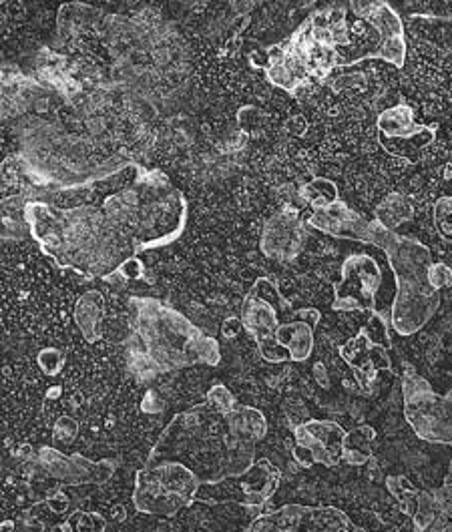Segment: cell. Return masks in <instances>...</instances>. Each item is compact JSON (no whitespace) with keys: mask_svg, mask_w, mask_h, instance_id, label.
I'll use <instances>...</instances> for the list:
<instances>
[{"mask_svg":"<svg viewBox=\"0 0 452 532\" xmlns=\"http://www.w3.org/2000/svg\"><path fill=\"white\" fill-rule=\"evenodd\" d=\"M113 518H115V520H119V522H123V520L127 518V512H125V508H123V506H115V508H113Z\"/></svg>","mask_w":452,"mask_h":532,"instance_id":"36","label":"cell"},{"mask_svg":"<svg viewBox=\"0 0 452 532\" xmlns=\"http://www.w3.org/2000/svg\"><path fill=\"white\" fill-rule=\"evenodd\" d=\"M294 314L296 310L292 304L268 278H262L254 284L242 306L244 330L256 338L258 348L274 342L280 326L294 320Z\"/></svg>","mask_w":452,"mask_h":532,"instance_id":"9","label":"cell"},{"mask_svg":"<svg viewBox=\"0 0 452 532\" xmlns=\"http://www.w3.org/2000/svg\"><path fill=\"white\" fill-rule=\"evenodd\" d=\"M346 430L332 420H306L294 428L292 456L302 468L322 464L334 468L344 456Z\"/></svg>","mask_w":452,"mask_h":532,"instance_id":"10","label":"cell"},{"mask_svg":"<svg viewBox=\"0 0 452 532\" xmlns=\"http://www.w3.org/2000/svg\"><path fill=\"white\" fill-rule=\"evenodd\" d=\"M280 482L282 472L268 458H260L242 478H238V502L250 510H258L274 498L280 488Z\"/></svg>","mask_w":452,"mask_h":532,"instance_id":"14","label":"cell"},{"mask_svg":"<svg viewBox=\"0 0 452 532\" xmlns=\"http://www.w3.org/2000/svg\"><path fill=\"white\" fill-rule=\"evenodd\" d=\"M117 274L125 280V282H137V280H143L145 278V265L139 257L131 255L129 259H125L121 265Z\"/></svg>","mask_w":452,"mask_h":532,"instance_id":"29","label":"cell"},{"mask_svg":"<svg viewBox=\"0 0 452 532\" xmlns=\"http://www.w3.org/2000/svg\"><path fill=\"white\" fill-rule=\"evenodd\" d=\"M59 394H61V388H55V390H51V392H49V396H51V398H57Z\"/></svg>","mask_w":452,"mask_h":532,"instance_id":"40","label":"cell"},{"mask_svg":"<svg viewBox=\"0 0 452 532\" xmlns=\"http://www.w3.org/2000/svg\"><path fill=\"white\" fill-rule=\"evenodd\" d=\"M434 223L440 237L452 245V195L440 197L434 203Z\"/></svg>","mask_w":452,"mask_h":532,"instance_id":"25","label":"cell"},{"mask_svg":"<svg viewBox=\"0 0 452 532\" xmlns=\"http://www.w3.org/2000/svg\"><path fill=\"white\" fill-rule=\"evenodd\" d=\"M205 402L211 408H215L217 412H221V414H230L232 410H236L240 406L236 396L230 392V388L225 386V384H221V382H217V384H213L209 388V392L205 396Z\"/></svg>","mask_w":452,"mask_h":532,"instance_id":"24","label":"cell"},{"mask_svg":"<svg viewBox=\"0 0 452 532\" xmlns=\"http://www.w3.org/2000/svg\"><path fill=\"white\" fill-rule=\"evenodd\" d=\"M141 410L145 414H161L165 410V400L155 390H149L141 400Z\"/></svg>","mask_w":452,"mask_h":532,"instance_id":"30","label":"cell"},{"mask_svg":"<svg viewBox=\"0 0 452 532\" xmlns=\"http://www.w3.org/2000/svg\"><path fill=\"white\" fill-rule=\"evenodd\" d=\"M300 197L304 203H308L314 209H324L334 205L336 201H340V193L334 181L326 179V177H316L310 183H306L304 187H300Z\"/></svg>","mask_w":452,"mask_h":532,"instance_id":"21","label":"cell"},{"mask_svg":"<svg viewBox=\"0 0 452 532\" xmlns=\"http://www.w3.org/2000/svg\"><path fill=\"white\" fill-rule=\"evenodd\" d=\"M314 326L296 318L280 326L276 332V342L290 354V362L302 364L308 362L314 352Z\"/></svg>","mask_w":452,"mask_h":532,"instance_id":"16","label":"cell"},{"mask_svg":"<svg viewBox=\"0 0 452 532\" xmlns=\"http://www.w3.org/2000/svg\"><path fill=\"white\" fill-rule=\"evenodd\" d=\"M380 145L394 157L418 161L422 151L434 143L436 127L414 121V111L406 103L384 109L376 119Z\"/></svg>","mask_w":452,"mask_h":532,"instance_id":"8","label":"cell"},{"mask_svg":"<svg viewBox=\"0 0 452 532\" xmlns=\"http://www.w3.org/2000/svg\"><path fill=\"white\" fill-rule=\"evenodd\" d=\"M199 478L181 462L145 464L135 474L133 506L147 516H175L199 496Z\"/></svg>","mask_w":452,"mask_h":532,"instance_id":"5","label":"cell"},{"mask_svg":"<svg viewBox=\"0 0 452 532\" xmlns=\"http://www.w3.org/2000/svg\"><path fill=\"white\" fill-rule=\"evenodd\" d=\"M416 532H452V486L420 490L418 510L412 518Z\"/></svg>","mask_w":452,"mask_h":532,"instance_id":"15","label":"cell"},{"mask_svg":"<svg viewBox=\"0 0 452 532\" xmlns=\"http://www.w3.org/2000/svg\"><path fill=\"white\" fill-rule=\"evenodd\" d=\"M53 436L61 444H73L75 438L79 436V424L71 416H59L55 426H53Z\"/></svg>","mask_w":452,"mask_h":532,"instance_id":"27","label":"cell"},{"mask_svg":"<svg viewBox=\"0 0 452 532\" xmlns=\"http://www.w3.org/2000/svg\"><path fill=\"white\" fill-rule=\"evenodd\" d=\"M376 432L372 426H358L354 430H350L344 438V456L342 462L348 466H364L372 460Z\"/></svg>","mask_w":452,"mask_h":532,"instance_id":"19","label":"cell"},{"mask_svg":"<svg viewBox=\"0 0 452 532\" xmlns=\"http://www.w3.org/2000/svg\"><path fill=\"white\" fill-rule=\"evenodd\" d=\"M39 466L53 478L69 486H83V484H105L113 478L117 470L115 460H89L83 454H63L57 448L43 446L37 450Z\"/></svg>","mask_w":452,"mask_h":532,"instance_id":"11","label":"cell"},{"mask_svg":"<svg viewBox=\"0 0 452 532\" xmlns=\"http://www.w3.org/2000/svg\"><path fill=\"white\" fill-rule=\"evenodd\" d=\"M414 215L412 203L400 195V193H390L382 203L374 207V221H378L382 227L396 231L402 223L410 221Z\"/></svg>","mask_w":452,"mask_h":532,"instance_id":"20","label":"cell"},{"mask_svg":"<svg viewBox=\"0 0 452 532\" xmlns=\"http://www.w3.org/2000/svg\"><path fill=\"white\" fill-rule=\"evenodd\" d=\"M13 528H15V522L13 520H5L3 522V532H13Z\"/></svg>","mask_w":452,"mask_h":532,"instance_id":"38","label":"cell"},{"mask_svg":"<svg viewBox=\"0 0 452 532\" xmlns=\"http://www.w3.org/2000/svg\"><path fill=\"white\" fill-rule=\"evenodd\" d=\"M131 304L137 310V338L129 348V362L141 382L193 364H219L217 340L185 316L159 300L133 298Z\"/></svg>","mask_w":452,"mask_h":532,"instance_id":"2","label":"cell"},{"mask_svg":"<svg viewBox=\"0 0 452 532\" xmlns=\"http://www.w3.org/2000/svg\"><path fill=\"white\" fill-rule=\"evenodd\" d=\"M428 282L436 292L450 288L452 286V270L448 268L446 263H432L430 270H428Z\"/></svg>","mask_w":452,"mask_h":532,"instance_id":"28","label":"cell"},{"mask_svg":"<svg viewBox=\"0 0 452 532\" xmlns=\"http://www.w3.org/2000/svg\"><path fill=\"white\" fill-rule=\"evenodd\" d=\"M396 532H416V528H414V524H412V520H410V522H406V524H400V526L396 528Z\"/></svg>","mask_w":452,"mask_h":532,"instance_id":"37","label":"cell"},{"mask_svg":"<svg viewBox=\"0 0 452 532\" xmlns=\"http://www.w3.org/2000/svg\"><path fill=\"white\" fill-rule=\"evenodd\" d=\"M364 21H368L380 35L378 59L402 69L406 63V29L398 13L388 3H374L372 13Z\"/></svg>","mask_w":452,"mask_h":532,"instance_id":"13","label":"cell"},{"mask_svg":"<svg viewBox=\"0 0 452 532\" xmlns=\"http://www.w3.org/2000/svg\"><path fill=\"white\" fill-rule=\"evenodd\" d=\"M67 362V352L59 348H43L37 354V366L45 376H59L61 370L65 368Z\"/></svg>","mask_w":452,"mask_h":532,"instance_id":"26","label":"cell"},{"mask_svg":"<svg viewBox=\"0 0 452 532\" xmlns=\"http://www.w3.org/2000/svg\"><path fill=\"white\" fill-rule=\"evenodd\" d=\"M412 23H418L422 43L434 49L440 57L452 53V19L446 17H428V15H410Z\"/></svg>","mask_w":452,"mask_h":532,"instance_id":"18","label":"cell"},{"mask_svg":"<svg viewBox=\"0 0 452 532\" xmlns=\"http://www.w3.org/2000/svg\"><path fill=\"white\" fill-rule=\"evenodd\" d=\"M404 416L414 434L432 444L452 446V388L436 394L412 368L404 374Z\"/></svg>","mask_w":452,"mask_h":532,"instance_id":"6","label":"cell"},{"mask_svg":"<svg viewBox=\"0 0 452 532\" xmlns=\"http://www.w3.org/2000/svg\"><path fill=\"white\" fill-rule=\"evenodd\" d=\"M47 506L55 512V514H63V512H67L69 510V506H71V500H69V496L67 494H63V492H57L55 496H49L47 498Z\"/></svg>","mask_w":452,"mask_h":532,"instance_id":"31","label":"cell"},{"mask_svg":"<svg viewBox=\"0 0 452 532\" xmlns=\"http://www.w3.org/2000/svg\"><path fill=\"white\" fill-rule=\"evenodd\" d=\"M63 532H103L105 528V518L95 512H85V510H75L73 514L67 516L63 524H59Z\"/></svg>","mask_w":452,"mask_h":532,"instance_id":"23","label":"cell"},{"mask_svg":"<svg viewBox=\"0 0 452 532\" xmlns=\"http://www.w3.org/2000/svg\"><path fill=\"white\" fill-rule=\"evenodd\" d=\"M244 532H364L336 506L284 504L258 514Z\"/></svg>","mask_w":452,"mask_h":532,"instance_id":"7","label":"cell"},{"mask_svg":"<svg viewBox=\"0 0 452 532\" xmlns=\"http://www.w3.org/2000/svg\"><path fill=\"white\" fill-rule=\"evenodd\" d=\"M288 129H290L294 135L302 137V135L306 133V129H308V123H306V119H304L302 115H298V117H294V119L288 123Z\"/></svg>","mask_w":452,"mask_h":532,"instance_id":"34","label":"cell"},{"mask_svg":"<svg viewBox=\"0 0 452 532\" xmlns=\"http://www.w3.org/2000/svg\"><path fill=\"white\" fill-rule=\"evenodd\" d=\"M105 314V298L97 290L85 292L75 306V324L83 332L85 340L95 344L101 338V324Z\"/></svg>","mask_w":452,"mask_h":532,"instance_id":"17","label":"cell"},{"mask_svg":"<svg viewBox=\"0 0 452 532\" xmlns=\"http://www.w3.org/2000/svg\"><path fill=\"white\" fill-rule=\"evenodd\" d=\"M386 488L394 496V500L398 502L400 512L406 514L412 520L416 510H418L420 490L406 476H388L386 478Z\"/></svg>","mask_w":452,"mask_h":532,"instance_id":"22","label":"cell"},{"mask_svg":"<svg viewBox=\"0 0 452 532\" xmlns=\"http://www.w3.org/2000/svg\"><path fill=\"white\" fill-rule=\"evenodd\" d=\"M382 249L376 247V253L360 251L352 253L342 263V280L334 286V310L336 312H372L384 314L382 302L392 310L396 298V286L390 263H380Z\"/></svg>","mask_w":452,"mask_h":532,"instance_id":"4","label":"cell"},{"mask_svg":"<svg viewBox=\"0 0 452 532\" xmlns=\"http://www.w3.org/2000/svg\"><path fill=\"white\" fill-rule=\"evenodd\" d=\"M370 245L386 253L396 282V298L390 310L392 330L400 336H410L418 332L440 306V292L428 282V270L434 263L430 249L420 239L398 235L378 221H374Z\"/></svg>","mask_w":452,"mask_h":532,"instance_id":"3","label":"cell"},{"mask_svg":"<svg viewBox=\"0 0 452 532\" xmlns=\"http://www.w3.org/2000/svg\"><path fill=\"white\" fill-rule=\"evenodd\" d=\"M312 376H314V380H316L318 386H322V388H330V376H328V370H326V366H324L322 362H316V364H314V368H312Z\"/></svg>","mask_w":452,"mask_h":532,"instance_id":"33","label":"cell"},{"mask_svg":"<svg viewBox=\"0 0 452 532\" xmlns=\"http://www.w3.org/2000/svg\"><path fill=\"white\" fill-rule=\"evenodd\" d=\"M242 330H244L242 318H228V320L223 322V326H221V334L225 338H236Z\"/></svg>","mask_w":452,"mask_h":532,"instance_id":"32","label":"cell"},{"mask_svg":"<svg viewBox=\"0 0 452 532\" xmlns=\"http://www.w3.org/2000/svg\"><path fill=\"white\" fill-rule=\"evenodd\" d=\"M446 486H452V466H450V472H448V476H446V482H444Z\"/></svg>","mask_w":452,"mask_h":532,"instance_id":"39","label":"cell"},{"mask_svg":"<svg viewBox=\"0 0 452 532\" xmlns=\"http://www.w3.org/2000/svg\"><path fill=\"white\" fill-rule=\"evenodd\" d=\"M181 462L205 486L242 478L256 464V442L238 438L225 414L207 402L179 412L149 452L147 464Z\"/></svg>","mask_w":452,"mask_h":532,"instance_id":"1","label":"cell"},{"mask_svg":"<svg viewBox=\"0 0 452 532\" xmlns=\"http://www.w3.org/2000/svg\"><path fill=\"white\" fill-rule=\"evenodd\" d=\"M308 237V225L300 217L298 209L284 205L280 213L266 219L260 247L266 257L280 263H290L304 251Z\"/></svg>","mask_w":452,"mask_h":532,"instance_id":"12","label":"cell"},{"mask_svg":"<svg viewBox=\"0 0 452 532\" xmlns=\"http://www.w3.org/2000/svg\"><path fill=\"white\" fill-rule=\"evenodd\" d=\"M21 460H33V458H37V454H35V448L33 446H29V444H23L17 452H15Z\"/></svg>","mask_w":452,"mask_h":532,"instance_id":"35","label":"cell"}]
</instances>
